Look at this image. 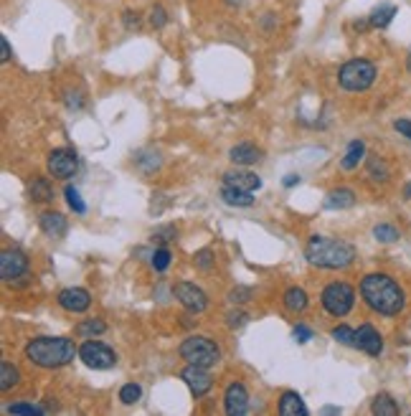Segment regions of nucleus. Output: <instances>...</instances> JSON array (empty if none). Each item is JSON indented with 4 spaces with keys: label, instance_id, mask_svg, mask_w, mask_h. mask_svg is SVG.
<instances>
[{
    "label": "nucleus",
    "instance_id": "1",
    "mask_svg": "<svg viewBox=\"0 0 411 416\" xmlns=\"http://www.w3.org/2000/svg\"><path fill=\"white\" fill-rule=\"evenodd\" d=\"M361 297L378 315H398L404 310V290L389 274H368L361 282Z\"/></svg>",
    "mask_w": 411,
    "mask_h": 416
},
{
    "label": "nucleus",
    "instance_id": "2",
    "mask_svg": "<svg viewBox=\"0 0 411 416\" xmlns=\"http://www.w3.org/2000/svg\"><path fill=\"white\" fill-rule=\"evenodd\" d=\"M305 257L310 264L320 269H345L356 259V249L345 242L328 239V236H313L305 246Z\"/></svg>",
    "mask_w": 411,
    "mask_h": 416
},
{
    "label": "nucleus",
    "instance_id": "3",
    "mask_svg": "<svg viewBox=\"0 0 411 416\" xmlns=\"http://www.w3.org/2000/svg\"><path fill=\"white\" fill-rule=\"evenodd\" d=\"M77 353V346L69 338H33L26 346V358L38 368L69 366Z\"/></svg>",
    "mask_w": 411,
    "mask_h": 416
},
{
    "label": "nucleus",
    "instance_id": "4",
    "mask_svg": "<svg viewBox=\"0 0 411 416\" xmlns=\"http://www.w3.org/2000/svg\"><path fill=\"white\" fill-rule=\"evenodd\" d=\"M181 358L188 361L190 366L214 368L221 361V350L211 338H201V335H190L181 343Z\"/></svg>",
    "mask_w": 411,
    "mask_h": 416
},
{
    "label": "nucleus",
    "instance_id": "5",
    "mask_svg": "<svg viewBox=\"0 0 411 416\" xmlns=\"http://www.w3.org/2000/svg\"><path fill=\"white\" fill-rule=\"evenodd\" d=\"M338 82L343 89L348 91H366L371 84L376 82V66L366 59H350L338 71Z\"/></svg>",
    "mask_w": 411,
    "mask_h": 416
},
{
    "label": "nucleus",
    "instance_id": "6",
    "mask_svg": "<svg viewBox=\"0 0 411 416\" xmlns=\"http://www.w3.org/2000/svg\"><path fill=\"white\" fill-rule=\"evenodd\" d=\"M320 302L333 318H345L353 310V305H356V292H353L350 285H345V282H333V285H328L322 290Z\"/></svg>",
    "mask_w": 411,
    "mask_h": 416
},
{
    "label": "nucleus",
    "instance_id": "7",
    "mask_svg": "<svg viewBox=\"0 0 411 416\" xmlns=\"http://www.w3.org/2000/svg\"><path fill=\"white\" fill-rule=\"evenodd\" d=\"M79 358L84 361V366L94 368V371H107L117 363V353L110 346L99 343V340H87L79 348Z\"/></svg>",
    "mask_w": 411,
    "mask_h": 416
},
{
    "label": "nucleus",
    "instance_id": "8",
    "mask_svg": "<svg viewBox=\"0 0 411 416\" xmlns=\"http://www.w3.org/2000/svg\"><path fill=\"white\" fill-rule=\"evenodd\" d=\"M46 168H49V173L54 175V178H61V181H66V178H74V173L79 170V158L74 150H66V147H59V150H54V153L49 155V160H46Z\"/></svg>",
    "mask_w": 411,
    "mask_h": 416
},
{
    "label": "nucleus",
    "instance_id": "9",
    "mask_svg": "<svg viewBox=\"0 0 411 416\" xmlns=\"http://www.w3.org/2000/svg\"><path fill=\"white\" fill-rule=\"evenodd\" d=\"M173 295L188 312H203L206 307H209L206 292H203L201 287L190 285V282H178V285L173 287Z\"/></svg>",
    "mask_w": 411,
    "mask_h": 416
},
{
    "label": "nucleus",
    "instance_id": "10",
    "mask_svg": "<svg viewBox=\"0 0 411 416\" xmlns=\"http://www.w3.org/2000/svg\"><path fill=\"white\" fill-rule=\"evenodd\" d=\"M26 272H28V259L23 251L6 249L0 254V277H3V282H13V279L23 277Z\"/></svg>",
    "mask_w": 411,
    "mask_h": 416
},
{
    "label": "nucleus",
    "instance_id": "11",
    "mask_svg": "<svg viewBox=\"0 0 411 416\" xmlns=\"http://www.w3.org/2000/svg\"><path fill=\"white\" fill-rule=\"evenodd\" d=\"M181 378L186 381V386L190 389V394L198 399V396H206L211 391V386H214V381H211L209 376V368H201V366H190L183 368L181 371Z\"/></svg>",
    "mask_w": 411,
    "mask_h": 416
},
{
    "label": "nucleus",
    "instance_id": "12",
    "mask_svg": "<svg viewBox=\"0 0 411 416\" xmlns=\"http://www.w3.org/2000/svg\"><path fill=\"white\" fill-rule=\"evenodd\" d=\"M223 406H226V414L229 416H241L249 411V394L241 383H231L223 396Z\"/></svg>",
    "mask_w": 411,
    "mask_h": 416
},
{
    "label": "nucleus",
    "instance_id": "13",
    "mask_svg": "<svg viewBox=\"0 0 411 416\" xmlns=\"http://www.w3.org/2000/svg\"><path fill=\"white\" fill-rule=\"evenodd\" d=\"M59 305L66 312H84L89 310L91 305V295L82 287H69V290L59 292Z\"/></svg>",
    "mask_w": 411,
    "mask_h": 416
},
{
    "label": "nucleus",
    "instance_id": "14",
    "mask_svg": "<svg viewBox=\"0 0 411 416\" xmlns=\"http://www.w3.org/2000/svg\"><path fill=\"white\" fill-rule=\"evenodd\" d=\"M356 348H361L363 353L368 355H381L384 340H381V335L373 325H361L356 330Z\"/></svg>",
    "mask_w": 411,
    "mask_h": 416
},
{
    "label": "nucleus",
    "instance_id": "15",
    "mask_svg": "<svg viewBox=\"0 0 411 416\" xmlns=\"http://www.w3.org/2000/svg\"><path fill=\"white\" fill-rule=\"evenodd\" d=\"M223 186H231V188H239V191H246V193H254L262 188V178L249 170H229V173L223 175Z\"/></svg>",
    "mask_w": 411,
    "mask_h": 416
},
{
    "label": "nucleus",
    "instance_id": "16",
    "mask_svg": "<svg viewBox=\"0 0 411 416\" xmlns=\"http://www.w3.org/2000/svg\"><path fill=\"white\" fill-rule=\"evenodd\" d=\"M231 163H237V165H254L262 160V150L257 145H249V142H241V145H234L229 153Z\"/></svg>",
    "mask_w": 411,
    "mask_h": 416
},
{
    "label": "nucleus",
    "instance_id": "17",
    "mask_svg": "<svg viewBox=\"0 0 411 416\" xmlns=\"http://www.w3.org/2000/svg\"><path fill=\"white\" fill-rule=\"evenodd\" d=\"M279 414L282 416H307V406H305V401H302V396L294 394V391L282 394V399H279Z\"/></svg>",
    "mask_w": 411,
    "mask_h": 416
},
{
    "label": "nucleus",
    "instance_id": "18",
    "mask_svg": "<svg viewBox=\"0 0 411 416\" xmlns=\"http://www.w3.org/2000/svg\"><path fill=\"white\" fill-rule=\"evenodd\" d=\"M41 229H43V234L54 236V239H61V236H66L69 223H66V218H63L61 214H54V211H49V214L41 216Z\"/></svg>",
    "mask_w": 411,
    "mask_h": 416
},
{
    "label": "nucleus",
    "instance_id": "19",
    "mask_svg": "<svg viewBox=\"0 0 411 416\" xmlns=\"http://www.w3.org/2000/svg\"><path fill=\"white\" fill-rule=\"evenodd\" d=\"M221 201L226 206H239V208H246L254 203V195L246 193V191H239V188H231V186H223L221 188Z\"/></svg>",
    "mask_w": 411,
    "mask_h": 416
},
{
    "label": "nucleus",
    "instance_id": "20",
    "mask_svg": "<svg viewBox=\"0 0 411 416\" xmlns=\"http://www.w3.org/2000/svg\"><path fill=\"white\" fill-rule=\"evenodd\" d=\"M363 155H366V145H363L361 140H353L348 145V150H345V155H343L341 168L343 170H356L358 163L363 160Z\"/></svg>",
    "mask_w": 411,
    "mask_h": 416
},
{
    "label": "nucleus",
    "instance_id": "21",
    "mask_svg": "<svg viewBox=\"0 0 411 416\" xmlns=\"http://www.w3.org/2000/svg\"><path fill=\"white\" fill-rule=\"evenodd\" d=\"M394 15H396V6H391V3H381V6L373 8L368 23L373 28H386L391 21H394Z\"/></svg>",
    "mask_w": 411,
    "mask_h": 416
},
{
    "label": "nucleus",
    "instance_id": "22",
    "mask_svg": "<svg viewBox=\"0 0 411 416\" xmlns=\"http://www.w3.org/2000/svg\"><path fill=\"white\" fill-rule=\"evenodd\" d=\"M356 203V193L350 188H338L325 198V208H350Z\"/></svg>",
    "mask_w": 411,
    "mask_h": 416
},
{
    "label": "nucleus",
    "instance_id": "23",
    "mask_svg": "<svg viewBox=\"0 0 411 416\" xmlns=\"http://www.w3.org/2000/svg\"><path fill=\"white\" fill-rule=\"evenodd\" d=\"M285 307L290 312H302L307 307V292L302 287H290L285 292Z\"/></svg>",
    "mask_w": 411,
    "mask_h": 416
},
{
    "label": "nucleus",
    "instance_id": "24",
    "mask_svg": "<svg viewBox=\"0 0 411 416\" xmlns=\"http://www.w3.org/2000/svg\"><path fill=\"white\" fill-rule=\"evenodd\" d=\"M371 411H373L376 416H398L396 401H394L389 394H378L376 399H373V406H371Z\"/></svg>",
    "mask_w": 411,
    "mask_h": 416
},
{
    "label": "nucleus",
    "instance_id": "25",
    "mask_svg": "<svg viewBox=\"0 0 411 416\" xmlns=\"http://www.w3.org/2000/svg\"><path fill=\"white\" fill-rule=\"evenodd\" d=\"M18 381H21L18 368H15L13 363H8V361L0 363V391H10Z\"/></svg>",
    "mask_w": 411,
    "mask_h": 416
},
{
    "label": "nucleus",
    "instance_id": "26",
    "mask_svg": "<svg viewBox=\"0 0 411 416\" xmlns=\"http://www.w3.org/2000/svg\"><path fill=\"white\" fill-rule=\"evenodd\" d=\"M28 193H31V198H33V201H41V203H46V201H51V198H54V193H51V186H49V181H46V178H36V181L31 183V188H28Z\"/></svg>",
    "mask_w": 411,
    "mask_h": 416
},
{
    "label": "nucleus",
    "instance_id": "27",
    "mask_svg": "<svg viewBox=\"0 0 411 416\" xmlns=\"http://www.w3.org/2000/svg\"><path fill=\"white\" fill-rule=\"evenodd\" d=\"M140 396H142V389H140L137 383H125L122 389H119V401L127 403V406H133V403L140 401Z\"/></svg>",
    "mask_w": 411,
    "mask_h": 416
},
{
    "label": "nucleus",
    "instance_id": "28",
    "mask_svg": "<svg viewBox=\"0 0 411 416\" xmlns=\"http://www.w3.org/2000/svg\"><path fill=\"white\" fill-rule=\"evenodd\" d=\"M107 330V325L102 320H84L77 325V333L79 335H102Z\"/></svg>",
    "mask_w": 411,
    "mask_h": 416
},
{
    "label": "nucleus",
    "instance_id": "29",
    "mask_svg": "<svg viewBox=\"0 0 411 416\" xmlns=\"http://www.w3.org/2000/svg\"><path fill=\"white\" fill-rule=\"evenodd\" d=\"M333 335L338 343H343V346H356V330L353 327H348V325H338V327H333Z\"/></svg>",
    "mask_w": 411,
    "mask_h": 416
},
{
    "label": "nucleus",
    "instance_id": "30",
    "mask_svg": "<svg viewBox=\"0 0 411 416\" xmlns=\"http://www.w3.org/2000/svg\"><path fill=\"white\" fill-rule=\"evenodd\" d=\"M373 236H376L378 242L391 244V242H396V239H398V231L394 229L391 223H378L376 229H373Z\"/></svg>",
    "mask_w": 411,
    "mask_h": 416
},
{
    "label": "nucleus",
    "instance_id": "31",
    "mask_svg": "<svg viewBox=\"0 0 411 416\" xmlns=\"http://www.w3.org/2000/svg\"><path fill=\"white\" fill-rule=\"evenodd\" d=\"M63 193H66V201H69V206H71V211H74V214H84V211H87V203L82 201V195H79L77 188L66 186V191H63Z\"/></svg>",
    "mask_w": 411,
    "mask_h": 416
},
{
    "label": "nucleus",
    "instance_id": "32",
    "mask_svg": "<svg viewBox=\"0 0 411 416\" xmlns=\"http://www.w3.org/2000/svg\"><path fill=\"white\" fill-rule=\"evenodd\" d=\"M8 414H46V409L38 403H13L8 406Z\"/></svg>",
    "mask_w": 411,
    "mask_h": 416
},
{
    "label": "nucleus",
    "instance_id": "33",
    "mask_svg": "<svg viewBox=\"0 0 411 416\" xmlns=\"http://www.w3.org/2000/svg\"><path fill=\"white\" fill-rule=\"evenodd\" d=\"M170 259H173V257H170V251H167L165 246H163V249H158V251L153 254V267H155L158 272H165L167 267H170Z\"/></svg>",
    "mask_w": 411,
    "mask_h": 416
},
{
    "label": "nucleus",
    "instance_id": "34",
    "mask_svg": "<svg viewBox=\"0 0 411 416\" xmlns=\"http://www.w3.org/2000/svg\"><path fill=\"white\" fill-rule=\"evenodd\" d=\"M150 23H153L155 28H163L167 23V13H165V8H160V6H155L153 10H150Z\"/></svg>",
    "mask_w": 411,
    "mask_h": 416
},
{
    "label": "nucleus",
    "instance_id": "35",
    "mask_svg": "<svg viewBox=\"0 0 411 416\" xmlns=\"http://www.w3.org/2000/svg\"><path fill=\"white\" fill-rule=\"evenodd\" d=\"M249 297H251V290H246V287H237V290L229 292V299L234 305H241V302H246Z\"/></svg>",
    "mask_w": 411,
    "mask_h": 416
},
{
    "label": "nucleus",
    "instance_id": "36",
    "mask_svg": "<svg viewBox=\"0 0 411 416\" xmlns=\"http://www.w3.org/2000/svg\"><path fill=\"white\" fill-rule=\"evenodd\" d=\"M368 168H371V175H376V173H378V181H386V175H389V173H386V165L381 163V160H378V158H371V160H368Z\"/></svg>",
    "mask_w": 411,
    "mask_h": 416
},
{
    "label": "nucleus",
    "instance_id": "37",
    "mask_svg": "<svg viewBox=\"0 0 411 416\" xmlns=\"http://www.w3.org/2000/svg\"><path fill=\"white\" fill-rule=\"evenodd\" d=\"M193 259H195V264H198V267H201L203 272H209V269H211V249H201Z\"/></svg>",
    "mask_w": 411,
    "mask_h": 416
},
{
    "label": "nucleus",
    "instance_id": "38",
    "mask_svg": "<svg viewBox=\"0 0 411 416\" xmlns=\"http://www.w3.org/2000/svg\"><path fill=\"white\" fill-rule=\"evenodd\" d=\"M153 239H158V242H163V244H167V242H173L175 239V229L173 226H165V229H158L153 234Z\"/></svg>",
    "mask_w": 411,
    "mask_h": 416
},
{
    "label": "nucleus",
    "instance_id": "39",
    "mask_svg": "<svg viewBox=\"0 0 411 416\" xmlns=\"http://www.w3.org/2000/svg\"><path fill=\"white\" fill-rule=\"evenodd\" d=\"M294 340H297V343H307V340H313V330H310V327H305V325H297L294 327Z\"/></svg>",
    "mask_w": 411,
    "mask_h": 416
},
{
    "label": "nucleus",
    "instance_id": "40",
    "mask_svg": "<svg viewBox=\"0 0 411 416\" xmlns=\"http://www.w3.org/2000/svg\"><path fill=\"white\" fill-rule=\"evenodd\" d=\"M246 315L244 312H229V327H241L246 322Z\"/></svg>",
    "mask_w": 411,
    "mask_h": 416
},
{
    "label": "nucleus",
    "instance_id": "41",
    "mask_svg": "<svg viewBox=\"0 0 411 416\" xmlns=\"http://www.w3.org/2000/svg\"><path fill=\"white\" fill-rule=\"evenodd\" d=\"M0 61H10V43H8L6 36H0Z\"/></svg>",
    "mask_w": 411,
    "mask_h": 416
},
{
    "label": "nucleus",
    "instance_id": "42",
    "mask_svg": "<svg viewBox=\"0 0 411 416\" xmlns=\"http://www.w3.org/2000/svg\"><path fill=\"white\" fill-rule=\"evenodd\" d=\"M394 127H396V130L401 132L404 138L411 140V119H396V122H394Z\"/></svg>",
    "mask_w": 411,
    "mask_h": 416
},
{
    "label": "nucleus",
    "instance_id": "43",
    "mask_svg": "<svg viewBox=\"0 0 411 416\" xmlns=\"http://www.w3.org/2000/svg\"><path fill=\"white\" fill-rule=\"evenodd\" d=\"M125 23H127V28H137V23H140L137 13H130V10H127V13H125Z\"/></svg>",
    "mask_w": 411,
    "mask_h": 416
},
{
    "label": "nucleus",
    "instance_id": "44",
    "mask_svg": "<svg viewBox=\"0 0 411 416\" xmlns=\"http://www.w3.org/2000/svg\"><path fill=\"white\" fill-rule=\"evenodd\" d=\"M297 183H300V175H287V178H285V186L287 188H292V186H297Z\"/></svg>",
    "mask_w": 411,
    "mask_h": 416
},
{
    "label": "nucleus",
    "instance_id": "45",
    "mask_svg": "<svg viewBox=\"0 0 411 416\" xmlns=\"http://www.w3.org/2000/svg\"><path fill=\"white\" fill-rule=\"evenodd\" d=\"M404 198H409V201H411V181L404 186Z\"/></svg>",
    "mask_w": 411,
    "mask_h": 416
},
{
    "label": "nucleus",
    "instance_id": "46",
    "mask_svg": "<svg viewBox=\"0 0 411 416\" xmlns=\"http://www.w3.org/2000/svg\"><path fill=\"white\" fill-rule=\"evenodd\" d=\"M409 71H411V54H409Z\"/></svg>",
    "mask_w": 411,
    "mask_h": 416
}]
</instances>
